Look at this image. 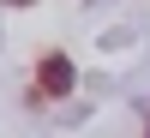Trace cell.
<instances>
[{
  "mask_svg": "<svg viewBox=\"0 0 150 138\" xmlns=\"http://www.w3.org/2000/svg\"><path fill=\"white\" fill-rule=\"evenodd\" d=\"M66 90H72V60L66 54H48L42 66H36V96L54 102V96H66Z\"/></svg>",
  "mask_w": 150,
  "mask_h": 138,
  "instance_id": "1",
  "label": "cell"
},
{
  "mask_svg": "<svg viewBox=\"0 0 150 138\" xmlns=\"http://www.w3.org/2000/svg\"><path fill=\"white\" fill-rule=\"evenodd\" d=\"M6 6H30V0H6Z\"/></svg>",
  "mask_w": 150,
  "mask_h": 138,
  "instance_id": "2",
  "label": "cell"
},
{
  "mask_svg": "<svg viewBox=\"0 0 150 138\" xmlns=\"http://www.w3.org/2000/svg\"><path fill=\"white\" fill-rule=\"evenodd\" d=\"M144 138H150V132H144Z\"/></svg>",
  "mask_w": 150,
  "mask_h": 138,
  "instance_id": "3",
  "label": "cell"
}]
</instances>
